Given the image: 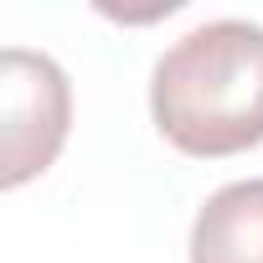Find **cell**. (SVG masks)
Returning a JSON list of instances; mask_svg holds the SVG:
<instances>
[{
  "label": "cell",
  "instance_id": "1",
  "mask_svg": "<svg viewBox=\"0 0 263 263\" xmlns=\"http://www.w3.org/2000/svg\"><path fill=\"white\" fill-rule=\"evenodd\" d=\"M150 114L196 160L263 145V26L206 21L186 31L150 72Z\"/></svg>",
  "mask_w": 263,
  "mask_h": 263
},
{
  "label": "cell",
  "instance_id": "2",
  "mask_svg": "<svg viewBox=\"0 0 263 263\" xmlns=\"http://www.w3.org/2000/svg\"><path fill=\"white\" fill-rule=\"evenodd\" d=\"M0 98H6L0 186L16 191L57 160L67 124H72V88H67V72L47 52L6 47V57H0Z\"/></svg>",
  "mask_w": 263,
  "mask_h": 263
},
{
  "label": "cell",
  "instance_id": "3",
  "mask_svg": "<svg viewBox=\"0 0 263 263\" xmlns=\"http://www.w3.org/2000/svg\"><path fill=\"white\" fill-rule=\"evenodd\" d=\"M191 263H263V176L206 196L191 222Z\"/></svg>",
  "mask_w": 263,
  "mask_h": 263
}]
</instances>
